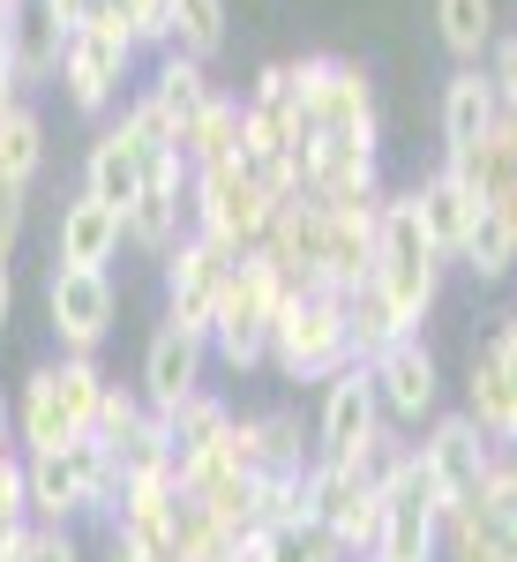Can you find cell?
Segmentation results:
<instances>
[{"label":"cell","mask_w":517,"mask_h":562,"mask_svg":"<svg viewBox=\"0 0 517 562\" xmlns=\"http://www.w3.org/2000/svg\"><path fill=\"white\" fill-rule=\"evenodd\" d=\"M23 487H31V525L113 518V503H121V458L98 435L60 442V450H23Z\"/></svg>","instance_id":"1"},{"label":"cell","mask_w":517,"mask_h":562,"mask_svg":"<svg viewBox=\"0 0 517 562\" xmlns=\"http://www.w3.org/2000/svg\"><path fill=\"white\" fill-rule=\"evenodd\" d=\"M368 285L397 307L405 330H420L428 307H435V293H442V256H435L428 233H420L413 188H390V195H383V217H375V270H368Z\"/></svg>","instance_id":"2"},{"label":"cell","mask_w":517,"mask_h":562,"mask_svg":"<svg viewBox=\"0 0 517 562\" xmlns=\"http://www.w3.org/2000/svg\"><path fill=\"white\" fill-rule=\"evenodd\" d=\"M98 397H105V375L98 360H38L23 390H15V450H60V442H83L90 420H98Z\"/></svg>","instance_id":"3"},{"label":"cell","mask_w":517,"mask_h":562,"mask_svg":"<svg viewBox=\"0 0 517 562\" xmlns=\"http://www.w3.org/2000/svg\"><path fill=\"white\" fill-rule=\"evenodd\" d=\"M270 368L285 383H330L352 368V330H345V293H293L270 323Z\"/></svg>","instance_id":"4"},{"label":"cell","mask_w":517,"mask_h":562,"mask_svg":"<svg viewBox=\"0 0 517 562\" xmlns=\"http://www.w3.org/2000/svg\"><path fill=\"white\" fill-rule=\"evenodd\" d=\"M135 76V38L121 31V15L113 8H98L90 23L68 31V53H60V90H68V105L76 113H113L121 105V90Z\"/></svg>","instance_id":"5"},{"label":"cell","mask_w":517,"mask_h":562,"mask_svg":"<svg viewBox=\"0 0 517 562\" xmlns=\"http://www.w3.org/2000/svg\"><path fill=\"white\" fill-rule=\"evenodd\" d=\"M270 195H262V180L248 166H211V173H188V233H203L217 240L225 256H248L262 240V225H270Z\"/></svg>","instance_id":"6"},{"label":"cell","mask_w":517,"mask_h":562,"mask_svg":"<svg viewBox=\"0 0 517 562\" xmlns=\"http://www.w3.org/2000/svg\"><path fill=\"white\" fill-rule=\"evenodd\" d=\"M45 323H53V346L60 352L98 360V346H105L113 323H121V285H113V270H68V262H53V270H45Z\"/></svg>","instance_id":"7"},{"label":"cell","mask_w":517,"mask_h":562,"mask_svg":"<svg viewBox=\"0 0 517 562\" xmlns=\"http://www.w3.org/2000/svg\"><path fill=\"white\" fill-rule=\"evenodd\" d=\"M413 458H420V473H428L435 510H458V503H473V495H480V480L495 473L503 450H495L465 413H435L428 428L413 435Z\"/></svg>","instance_id":"8"},{"label":"cell","mask_w":517,"mask_h":562,"mask_svg":"<svg viewBox=\"0 0 517 562\" xmlns=\"http://www.w3.org/2000/svg\"><path fill=\"white\" fill-rule=\"evenodd\" d=\"M368 383H375V405H383V420L397 435H420L435 413H442V360L428 352L420 330L375 352V360H368Z\"/></svg>","instance_id":"9"},{"label":"cell","mask_w":517,"mask_h":562,"mask_svg":"<svg viewBox=\"0 0 517 562\" xmlns=\"http://www.w3.org/2000/svg\"><path fill=\"white\" fill-rule=\"evenodd\" d=\"M383 428V405H375V383H368V360L338 368L323 383V405H315V458L323 465H352Z\"/></svg>","instance_id":"10"},{"label":"cell","mask_w":517,"mask_h":562,"mask_svg":"<svg viewBox=\"0 0 517 562\" xmlns=\"http://www.w3.org/2000/svg\"><path fill=\"white\" fill-rule=\"evenodd\" d=\"M442 548H487V555L517 562V450L495 458V473L480 480L473 503L442 510Z\"/></svg>","instance_id":"11"},{"label":"cell","mask_w":517,"mask_h":562,"mask_svg":"<svg viewBox=\"0 0 517 562\" xmlns=\"http://www.w3.org/2000/svg\"><path fill=\"white\" fill-rule=\"evenodd\" d=\"M301 135H330V143H360V150H383L375 143V83H368V68L360 60H330V76L323 90L307 98L301 113Z\"/></svg>","instance_id":"12"},{"label":"cell","mask_w":517,"mask_h":562,"mask_svg":"<svg viewBox=\"0 0 517 562\" xmlns=\"http://www.w3.org/2000/svg\"><path fill=\"white\" fill-rule=\"evenodd\" d=\"M158 270H166V315H172V323H188V330H211L233 256H225L217 240H203V233H180V240H172V256L158 262Z\"/></svg>","instance_id":"13"},{"label":"cell","mask_w":517,"mask_h":562,"mask_svg":"<svg viewBox=\"0 0 517 562\" xmlns=\"http://www.w3.org/2000/svg\"><path fill=\"white\" fill-rule=\"evenodd\" d=\"M203 368H211V330H188V323H158L150 346H143V405L150 413H172L180 397L203 390Z\"/></svg>","instance_id":"14"},{"label":"cell","mask_w":517,"mask_h":562,"mask_svg":"<svg viewBox=\"0 0 517 562\" xmlns=\"http://www.w3.org/2000/svg\"><path fill=\"white\" fill-rule=\"evenodd\" d=\"M121 248H128V217L90 203L83 188H76L60 203V217H53V262H68V270H113Z\"/></svg>","instance_id":"15"},{"label":"cell","mask_w":517,"mask_h":562,"mask_svg":"<svg viewBox=\"0 0 517 562\" xmlns=\"http://www.w3.org/2000/svg\"><path fill=\"white\" fill-rule=\"evenodd\" d=\"M83 195L90 203H105V211H135V195H143V150H135L128 121H105V128L90 135L83 150Z\"/></svg>","instance_id":"16"},{"label":"cell","mask_w":517,"mask_h":562,"mask_svg":"<svg viewBox=\"0 0 517 562\" xmlns=\"http://www.w3.org/2000/svg\"><path fill=\"white\" fill-rule=\"evenodd\" d=\"M413 211H420V233L435 240V256L458 262V248H465V233L480 225V211H487V203H480V195L450 173V166H435V173L413 188Z\"/></svg>","instance_id":"17"},{"label":"cell","mask_w":517,"mask_h":562,"mask_svg":"<svg viewBox=\"0 0 517 562\" xmlns=\"http://www.w3.org/2000/svg\"><path fill=\"white\" fill-rule=\"evenodd\" d=\"M495 83L480 76V68H450L442 76V105H435V121H442V158H465L480 135L495 128Z\"/></svg>","instance_id":"18"},{"label":"cell","mask_w":517,"mask_h":562,"mask_svg":"<svg viewBox=\"0 0 517 562\" xmlns=\"http://www.w3.org/2000/svg\"><path fill=\"white\" fill-rule=\"evenodd\" d=\"M211 90H217V83H211V68H203V60L158 53V76H150V83L135 90V98L150 105V121H158L166 135H180L188 121H195V113H203V105H211Z\"/></svg>","instance_id":"19"},{"label":"cell","mask_w":517,"mask_h":562,"mask_svg":"<svg viewBox=\"0 0 517 562\" xmlns=\"http://www.w3.org/2000/svg\"><path fill=\"white\" fill-rule=\"evenodd\" d=\"M166 420V435H172V473L188 480L203 458H211L217 442H225V428H233V405L217 397V390H195V397H180L172 413H158Z\"/></svg>","instance_id":"20"},{"label":"cell","mask_w":517,"mask_h":562,"mask_svg":"<svg viewBox=\"0 0 517 562\" xmlns=\"http://www.w3.org/2000/svg\"><path fill=\"white\" fill-rule=\"evenodd\" d=\"M60 53H68V31L45 15L38 0H23V8H15V23H8V60H15V83H23V90L60 83Z\"/></svg>","instance_id":"21"},{"label":"cell","mask_w":517,"mask_h":562,"mask_svg":"<svg viewBox=\"0 0 517 562\" xmlns=\"http://www.w3.org/2000/svg\"><path fill=\"white\" fill-rule=\"evenodd\" d=\"M188 173H211V166H240V98L233 90H211V105L172 135Z\"/></svg>","instance_id":"22"},{"label":"cell","mask_w":517,"mask_h":562,"mask_svg":"<svg viewBox=\"0 0 517 562\" xmlns=\"http://www.w3.org/2000/svg\"><path fill=\"white\" fill-rule=\"evenodd\" d=\"M442 166L465 180L480 203H495L503 188H517V113H495V128L480 135L465 158H442Z\"/></svg>","instance_id":"23"},{"label":"cell","mask_w":517,"mask_h":562,"mask_svg":"<svg viewBox=\"0 0 517 562\" xmlns=\"http://www.w3.org/2000/svg\"><path fill=\"white\" fill-rule=\"evenodd\" d=\"M435 38H442V53H450L458 68H480L487 45L503 38L495 0H435Z\"/></svg>","instance_id":"24"},{"label":"cell","mask_w":517,"mask_h":562,"mask_svg":"<svg viewBox=\"0 0 517 562\" xmlns=\"http://www.w3.org/2000/svg\"><path fill=\"white\" fill-rule=\"evenodd\" d=\"M225 38H233V8L225 0H172V45L166 53L211 68L217 53H225Z\"/></svg>","instance_id":"25"},{"label":"cell","mask_w":517,"mask_h":562,"mask_svg":"<svg viewBox=\"0 0 517 562\" xmlns=\"http://www.w3.org/2000/svg\"><path fill=\"white\" fill-rule=\"evenodd\" d=\"M45 173V121L38 105H8L0 113V180L31 195V180Z\"/></svg>","instance_id":"26"},{"label":"cell","mask_w":517,"mask_h":562,"mask_svg":"<svg viewBox=\"0 0 517 562\" xmlns=\"http://www.w3.org/2000/svg\"><path fill=\"white\" fill-rule=\"evenodd\" d=\"M248 562H345V548H338L330 525L301 518V525H270V532H256V540H248Z\"/></svg>","instance_id":"27"},{"label":"cell","mask_w":517,"mask_h":562,"mask_svg":"<svg viewBox=\"0 0 517 562\" xmlns=\"http://www.w3.org/2000/svg\"><path fill=\"white\" fill-rule=\"evenodd\" d=\"M211 360H217V368H233V375H256V368H270V323L217 307V315H211Z\"/></svg>","instance_id":"28"},{"label":"cell","mask_w":517,"mask_h":562,"mask_svg":"<svg viewBox=\"0 0 517 562\" xmlns=\"http://www.w3.org/2000/svg\"><path fill=\"white\" fill-rule=\"evenodd\" d=\"M180 233H188V195H135V211H128V248L135 256L166 262Z\"/></svg>","instance_id":"29"},{"label":"cell","mask_w":517,"mask_h":562,"mask_svg":"<svg viewBox=\"0 0 517 562\" xmlns=\"http://www.w3.org/2000/svg\"><path fill=\"white\" fill-rule=\"evenodd\" d=\"M345 330H352V360H375L383 346L397 338H413L405 323H397V307L375 293V285H360V293H345Z\"/></svg>","instance_id":"30"},{"label":"cell","mask_w":517,"mask_h":562,"mask_svg":"<svg viewBox=\"0 0 517 562\" xmlns=\"http://www.w3.org/2000/svg\"><path fill=\"white\" fill-rule=\"evenodd\" d=\"M458 262L473 270L480 285H495V278H510L517 248H510V233L495 225V211H480V225H473V233H465V248H458Z\"/></svg>","instance_id":"31"},{"label":"cell","mask_w":517,"mask_h":562,"mask_svg":"<svg viewBox=\"0 0 517 562\" xmlns=\"http://www.w3.org/2000/svg\"><path fill=\"white\" fill-rule=\"evenodd\" d=\"M150 420V405H143V390H128V383H105V397H98V420H90V435L105 442V450H121L135 428Z\"/></svg>","instance_id":"32"},{"label":"cell","mask_w":517,"mask_h":562,"mask_svg":"<svg viewBox=\"0 0 517 562\" xmlns=\"http://www.w3.org/2000/svg\"><path fill=\"white\" fill-rule=\"evenodd\" d=\"M121 15V31L135 38V53H166L172 45V0H105Z\"/></svg>","instance_id":"33"},{"label":"cell","mask_w":517,"mask_h":562,"mask_svg":"<svg viewBox=\"0 0 517 562\" xmlns=\"http://www.w3.org/2000/svg\"><path fill=\"white\" fill-rule=\"evenodd\" d=\"M487 360H495V375H503V397H510V450H517V315H503L487 338Z\"/></svg>","instance_id":"34"},{"label":"cell","mask_w":517,"mask_h":562,"mask_svg":"<svg viewBox=\"0 0 517 562\" xmlns=\"http://www.w3.org/2000/svg\"><path fill=\"white\" fill-rule=\"evenodd\" d=\"M31 525V487H23V450H0V532Z\"/></svg>","instance_id":"35"},{"label":"cell","mask_w":517,"mask_h":562,"mask_svg":"<svg viewBox=\"0 0 517 562\" xmlns=\"http://www.w3.org/2000/svg\"><path fill=\"white\" fill-rule=\"evenodd\" d=\"M23 562H90V555H83V540H76V525H31Z\"/></svg>","instance_id":"36"},{"label":"cell","mask_w":517,"mask_h":562,"mask_svg":"<svg viewBox=\"0 0 517 562\" xmlns=\"http://www.w3.org/2000/svg\"><path fill=\"white\" fill-rule=\"evenodd\" d=\"M38 8L53 15V23H60V31H76V23H90V15L105 8V0H38Z\"/></svg>","instance_id":"37"},{"label":"cell","mask_w":517,"mask_h":562,"mask_svg":"<svg viewBox=\"0 0 517 562\" xmlns=\"http://www.w3.org/2000/svg\"><path fill=\"white\" fill-rule=\"evenodd\" d=\"M8 105H23V83H15V60H8V45H0V113Z\"/></svg>","instance_id":"38"},{"label":"cell","mask_w":517,"mask_h":562,"mask_svg":"<svg viewBox=\"0 0 517 562\" xmlns=\"http://www.w3.org/2000/svg\"><path fill=\"white\" fill-rule=\"evenodd\" d=\"M487 211H495V225H503V233H510V248H517V188H503V195H495V203H487Z\"/></svg>","instance_id":"39"},{"label":"cell","mask_w":517,"mask_h":562,"mask_svg":"<svg viewBox=\"0 0 517 562\" xmlns=\"http://www.w3.org/2000/svg\"><path fill=\"white\" fill-rule=\"evenodd\" d=\"M8 323H15V270L0 262V338H8Z\"/></svg>","instance_id":"40"},{"label":"cell","mask_w":517,"mask_h":562,"mask_svg":"<svg viewBox=\"0 0 517 562\" xmlns=\"http://www.w3.org/2000/svg\"><path fill=\"white\" fill-rule=\"evenodd\" d=\"M0 450H15V397L0 390Z\"/></svg>","instance_id":"41"},{"label":"cell","mask_w":517,"mask_h":562,"mask_svg":"<svg viewBox=\"0 0 517 562\" xmlns=\"http://www.w3.org/2000/svg\"><path fill=\"white\" fill-rule=\"evenodd\" d=\"M105 562H150V555H135V548L121 540V532H105Z\"/></svg>","instance_id":"42"},{"label":"cell","mask_w":517,"mask_h":562,"mask_svg":"<svg viewBox=\"0 0 517 562\" xmlns=\"http://www.w3.org/2000/svg\"><path fill=\"white\" fill-rule=\"evenodd\" d=\"M442 562H503V555H487V548H442Z\"/></svg>","instance_id":"43"},{"label":"cell","mask_w":517,"mask_h":562,"mask_svg":"<svg viewBox=\"0 0 517 562\" xmlns=\"http://www.w3.org/2000/svg\"><path fill=\"white\" fill-rule=\"evenodd\" d=\"M0 211H23V188H8V180H0Z\"/></svg>","instance_id":"44"},{"label":"cell","mask_w":517,"mask_h":562,"mask_svg":"<svg viewBox=\"0 0 517 562\" xmlns=\"http://www.w3.org/2000/svg\"><path fill=\"white\" fill-rule=\"evenodd\" d=\"M8 23H15V8H8V0H0V45H8Z\"/></svg>","instance_id":"45"},{"label":"cell","mask_w":517,"mask_h":562,"mask_svg":"<svg viewBox=\"0 0 517 562\" xmlns=\"http://www.w3.org/2000/svg\"><path fill=\"white\" fill-rule=\"evenodd\" d=\"M8 8H23V0H8Z\"/></svg>","instance_id":"46"},{"label":"cell","mask_w":517,"mask_h":562,"mask_svg":"<svg viewBox=\"0 0 517 562\" xmlns=\"http://www.w3.org/2000/svg\"><path fill=\"white\" fill-rule=\"evenodd\" d=\"M360 562H375V555H360Z\"/></svg>","instance_id":"47"}]
</instances>
